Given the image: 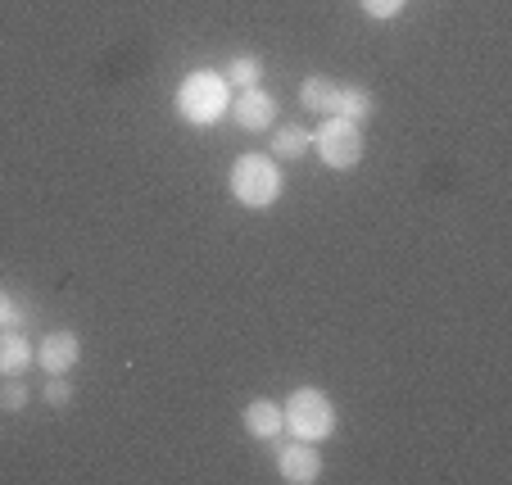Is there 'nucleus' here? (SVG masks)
<instances>
[{"label":"nucleus","instance_id":"1a4fd4ad","mask_svg":"<svg viewBox=\"0 0 512 485\" xmlns=\"http://www.w3.org/2000/svg\"><path fill=\"white\" fill-rule=\"evenodd\" d=\"M241 422H245V431H250L254 440H263V445H272V440L286 431V418H281V404H272V399H250L245 404V413H241Z\"/></svg>","mask_w":512,"mask_h":485},{"label":"nucleus","instance_id":"7ed1b4c3","mask_svg":"<svg viewBox=\"0 0 512 485\" xmlns=\"http://www.w3.org/2000/svg\"><path fill=\"white\" fill-rule=\"evenodd\" d=\"M227 186H232L236 204H245V209H268V204H277V195H281V168L272 155L250 150V155H241L232 164Z\"/></svg>","mask_w":512,"mask_h":485},{"label":"nucleus","instance_id":"f8f14e48","mask_svg":"<svg viewBox=\"0 0 512 485\" xmlns=\"http://www.w3.org/2000/svg\"><path fill=\"white\" fill-rule=\"evenodd\" d=\"M340 118H354V123H368L377 114V96L368 87H354V82H340V105H336Z\"/></svg>","mask_w":512,"mask_h":485},{"label":"nucleus","instance_id":"9b49d317","mask_svg":"<svg viewBox=\"0 0 512 485\" xmlns=\"http://www.w3.org/2000/svg\"><path fill=\"white\" fill-rule=\"evenodd\" d=\"M300 105L304 109H313V114H336V105H340V82H331V78H304L300 82Z\"/></svg>","mask_w":512,"mask_h":485},{"label":"nucleus","instance_id":"4468645a","mask_svg":"<svg viewBox=\"0 0 512 485\" xmlns=\"http://www.w3.org/2000/svg\"><path fill=\"white\" fill-rule=\"evenodd\" d=\"M28 399H32V390L23 386V377H5V390H0V408L5 413H23Z\"/></svg>","mask_w":512,"mask_h":485},{"label":"nucleus","instance_id":"ddd939ff","mask_svg":"<svg viewBox=\"0 0 512 485\" xmlns=\"http://www.w3.org/2000/svg\"><path fill=\"white\" fill-rule=\"evenodd\" d=\"M223 78H227V87H236V91L259 87V78H263L259 55H232V59L223 64Z\"/></svg>","mask_w":512,"mask_h":485},{"label":"nucleus","instance_id":"9d476101","mask_svg":"<svg viewBox=\"0 0 512 485\" xmlns=\"http://www.w3.org/2000/svg\"><path fill=\"white\" fill-rule=\"evenodd\" d=\"M313 150V132L300 123H272V159H304Z\"/></svg>","mask_w":512,"mask_h":485},{"label":"nucleus","instance_id":"39448f33","mask_svg":"<svg viewBox=\"0 0 512 485\" xmlns=\"http://www.w3.org/2000/svg\"><path fill=\"white\" fill-rule=\"evenodd\" d=\"M82 363V340L78 331H68V327H55L41 336L37 345V368L46 372V377H68V372Z\"/></svg>","mask_w":512,"mask_h":485},{"label":"nucleus","instance_id":"20e7f679","mask_svg":"<svg viewBox=\"0 0 512 485\" xmlns=\"http://www.w3.org/2000/svg\"><path fill=\"white\" fill-rule=\"evenodd\" d=\"M313 150H318V159L327 168L345 173V168H354L358 159H363V123L340 118V114H327L318 123V132H313Z\"/></svg>","mask_w":512,"mask_h":485},{"label":"nucleus","instance_id":"f3484780","mask_svg":"<svg viewBox=\"0 0 512 485\" xmlns=\"http://www.w3.org/2000/svg\"><path fill=\"white\" fill-rule=\"evenodd\" d=\"M10 327H32V304H23V300H14V313H10Z\"/></svg>","mask_w":512,"mask_h":485},{"label":"nucleus","instance_id":"f03ea898","mask_svg":"<svg viewBox=\"0 0 512 485\" xmlns=\"http://www.w3.org/2000/svg\"><path fill=\"white\" fill-rule=\"evenodd\" d=\"M281 418H286V431L295 440L318 445V440H331V431H336V404L318 386H295L286 395V404H281Z\"/></svg>","mask_w":512,"mask_h":485},{"label":"nucleus","instance_id":"423d86ee","mask_svg":"<svg viewBox=\"0 0 512 485\" xmlns=\"http://www.w3.org/2000/svg\"><path fill=\"white\" fill-rule=\"evenodd\" d=\"M277 476L286 485H313L322 476V454L313 440H290L277 449Z\"/></svg>","mask_w":512,"mask_h":485},{"label":"nucleus","instance_id":"0eeeda50","mask_svg":"<svg viewBox=\"0 0 512 485\" xmlns=\"http://www.w3.org/2000/svg\"><path fill=\"white\" fill-rule=\"evenodd\" d=\"M227 114L236 118L241 132H272V123H277V100H272L263 87H245L232 96V109H227Z\"/></svg>","mask_w":512,"mask_h":485},{"label":"nucleus","instance_id":"f257e3e1","mask_svg":"<svg viewBox=\"0 0 512 485\" xmlns=\"http://www.w3.org/2000/svg\"><path fill=\"white\" fill-rule=\"evenodd\" d=\"M173 109L186 127H213L223 123V114L232 109V87H227V78L218 68H195L177 87Z\"/></svg>","mask_w":512,"mask_h":485},{"label":"nucleus","instance_id":"dca6fc26","mask_svg":"<svg viewBox=\"0 0 512 485\" xmlns=\"http://www.w3.org/2000/svg\"><path fill=\"white\" fill-rule=\"evenodd\" d=\"M358 5H363V14H368V19L390 23V19H395V14L408 5V0H358Z\"/></svg>","mask_w":512,"mask_h":485},{"label":"nucleus","instance_id":"a211bd4d","mask_svg":"<svg viewBox=\"0 0 512 485\" xmlns=\"http://www.w3.org/2000/svg\"><path fill=\"white\" fill-rule=\"evenodd\" d=\"M10 313H14V295L0 291V327H10Z\"/></svg>","mask_w":512,"mask_h":485},{"label":"nucleus","instance_id":"2eb2a0df","mask_svg":"<svg viewBox=\"0 0 512 485\" xmlns=\"http://www.w3.org/2000/svg\"><path fill=\"white\" fill-rule=\"evenodd\" d=\"M41 399H46L50 408H68V399H73V381H68V377H50L46 386H41Z\"/></svg>","mask_w":512,"mask_h":485},{"label":"nucleus","instance_id":"6e6552de","mask_svg":"<svg viewBox=\"0 0 512 485\" xmlns=\"http://www.w3.org/2000/svg\"><path fill=\"white\" fill-rule=\"evenodd\" d=\"M28 368H37L32 336L19 327H0V377H23Z\"/></svg>","mask_w":512,"mask_h":485}]
</instances>
